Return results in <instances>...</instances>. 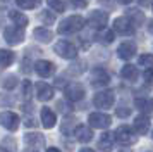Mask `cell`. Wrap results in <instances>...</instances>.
Returning a JSON list of instances; mask_svg holds the SVG:
<instances>
[{
    "instance_id": "6da1fadb",
    "label": "cell",
    "mask_w": 153,
    "mask_h": 152,
    "mask_svg": "<svg viewBox=\"0 0 153 152\" xmlns=\"http://www.w3.org/2000/svg\"><path fill=\"white\" fill-rule=\"evenodd\" d=\"M86 24V19L83 16H69L67 19H64L60 24H59V33L60 35H72L81 31Z\"/></svg>"
},
{
    "instance_id": "7a4b0ae2",
    "label": "cell",
    "mask_w": 153,
    "mask_h": 152,
    "mask_svg": "<svg viewBox=\"0 0 153 152\" xmlns=\"http://www.w3.org/2000/svg\"><path fill=\"white\" fill-rule=\"evenodd\" d=\"M114 102H115V93L112 90H102L93 97V104L98 109H108L114 105Z\"/></svg>"
},
{
    "instance_id": "3957f363",
    "label": "cell",
    "mask_w": 153,
    "mask_h": 152,
    "mask_svg": "<svg viewBox=\"0 0 153 152\" xmlns=\"http://www.w3.org/2000/svg\"><path fill=\"white\" fill-rule=\"evenodd\" d=\"M115 140H117L120 145H132L136 142V133L132 131L131 126L120 124L117 130H115Z\"/></svg>"
},
{
    "instance_id": "277c9868",
    "label": "cell",
    "mask_w": 153,
    "mask_h": 152,
    "mask_svg": "<svg viewBox=\"0 0 153 152\" xmlns=\"http://www.w3.org/2000/svg\"><path fill=\"white\" fill-rule=\"evenodd\" d=\"M64 95H65V100H69V102H79L84 99V87L76 81L69 83L64 88Z\"/></svg>"
},
{
    "instance_id": "5b68a950",
    "label": "cell",
    "mask_w": 153,
    "mask_h": 152,
    "mask_svg": "<svg viewBox=\"0 0 153 152\" xmlns=\"http://www.w3.org/2000/svg\"><path fill=\"white\" fill-rule=\"evenodd\" d=\"M53 50L57 52V55H60L62 59H76L77 57V48L67 40H60L55 43Z\"/></svg>"
},
{
    "instance_id": "8992f818",
    "label": "cell",
    "mask_w": 153,
    "mask_h": 152,
    "mask_svg": "<svg viewBox=\"0 0 153 152\" xmlns=\"http://www.w3.org/2000/svg\"><path fill=\"white\" fill-rule=\"evenodd\" d=\"M19 116L12 112V111H4V112H0V126H4L5 130L9 131H16L19 128Z\"/></svg>"
},
{
    "instance_id": "52a82bcc",
    "label": "cell",
    "mask_w": 153,
    "mask_h": 152,
    "mask_svg": "<svg viewBox=\"0 0 153 152\" xmlns=\"http://www.w3.org/2000/svg\"><path fill=\"white\" fill-rule=\"evenodd\" d=\"M4 38L9 45H19L24 40V29L17 26H7L4 31Z\"/></svg>"
},
{
    "instance_id": "ba28073f",
    "label": "cell",
    "mask_w": 153,
    "mask_h": 152,
    "mask_svg": "<svg viewBox=\"0 0 153 152\" xmlns=\"http://www.w3.org/2000/svg\"><path fill=\"white\" fill-rule=\"evenodd\" d=\"M88 121L93 128H97V130H105V128H108L112 124V117L108 114H105V112H91L90 117H88Z\"/></svg>"
},
{
    "instance_id": "9c48e42d",
    "label": "cell",
    "mask_w": 153,
    "mask_h": 152,
    "mask_svg": "<svg viewBox=\"0 0 153 152\" xmlns=\"http://www.w3.org/2000/svg\"><path fill=\"white\" fill-rule=\"evenodd\" d=\"M114 31L119 35H124V36H131L136 31V26L124 16V17H117L114 21Z\"/></svg>"
},
{
    "instance_id": "30bf717a",
    "label": "cell",
    "mask_w": 153,
    "mask_h": 152,
    "mask_svg": "<svg viewBox=\"0 0 153 152\" xmlns=\"http://www.w3.org/2000/svg\"><path fill=\"white\" fill-rule=\"evenodd\" d=\"M88 23L93 28H97V29H105L107 23H108V12H105V11H93L88 16Z\"/></svg>"
},
{
    "instance_id": "8fae6325",
    "label": "cell",
    "mask_w": 153,
    "mask_h": 152,
    "mask_svg": "<svg viewBox=\"0 0 153 152\" xmlns=\"http://www.w3.org/2000/svg\"><path fill=\"white\" fill-rule=\"evenodd\" d=\"M24 142L33 152H38L40 149L45 147V137L42 133H26L24 135Z\"/></svg>"
},
{
    "instance_id": "7c38bea8",
    "label": "cell",
    "mask_w": 153,
    "mask_h": 152,
    "mask_svg": "<svg viewBox=\"0 0 153 152\" xmlns=\"http://www.w3.org/2000/svg\"><path fill=\"white\" fill-rule=\"evenodd\" d=\"M110 83V74L103 68H95L91 73V85L93 87H107Z\"/></svg>"
},
{
    "instance_id": "4fadbf2b",
    "label": "cell",
    "mask_w": 153,
    "mask_h": 152,
    "mask_svg": "<svg viewBox=\"0 0 153 152\" xmlns=\"http://www.w3.org/2000/svg\"><path fill=\"white\" fill-rule=\"evenodd\" d=\"M35 71L38 73V74L42 76V78H48V76H52L53 73H55V64L50 61H36L35 62Z\"/></svg>"
},
{
    "instance_id": "5bb4252c",
    "label": "cell",
    "mask_w": 153,
    "mask_h": 152,
    "mask_svg": "<svg viewBox=\"0 0 153 152\" xmlns=\"http://www.w3.org/2000/svg\"><path fill=\"white\" fill-rule=\"evenodd\" d=\"M36 97L43 100V102H47L50 99H53V88L50 87L48 83L45 81H38L36 83Z\"/></svg>"
},
{
    "instance_id": "9a60e30c",
    "label": "cell",
    "mask_w": 153,
    "mask_h": 152,
    "mask_svg": "<svg viewBox=\"0 0 153 152\" xmlns=\"http://www.w3.org/2000/svg\"><path fill=\"white\" fill-rule=\"evenodd\" d=\"M114 144H115V133L105 131L100 137V140H98V149L102 152H110L114 149Z\"/></svg>"
},
{
    "instance_id": "2e32d148",
    "label": "cell",
    "mask_w": 153,
    "mask_h": 152,
    "mask_svg": "<svg viewBox=\"0 0 153 152\" xmlns=\"http://www.w3.org/2000/svg\"><path fill=\"white\" fill-rule=\"evenodd\" d=\"M117 54H119V57H120V59L129 61V59H132V57L136 55V45H134L132 41H124V43H120Z\"/></svg>"
},
{
    "instance_id": "e0dca14e",
    "label": "cell",
    "mask_w": 153,
    "mask_h": 152,
    "mask_svg": "<svg viewBox=\"0 0 153 152\" xmlns=\"http://www.w3.org/2000/svg\"><path fill=\"white\" fill-rule=\"evenodd\" d=\"M134 130H136V133H139V135H146V133L150 131V116L139 114V116L134 119Z\"/></svg>"
},
{
    "instance_id": "ac0fdd59",
    "label": "cell",
    "mask_w": 153,
    "mask_h": 152,
    "mask_svg": "<svg viewBox=\"0 0 153 152\" xmlns=\"http://www.w3.org/2000/svg\"><path fill=\"white\" fill-rule=\"evenodd\" d=\"M55 123H57L55 112L50 109V107H43L42 109V124L45 128H53Z\"/></svg>"
},
{
    "instance_id": "d6986e66",
    "label": "cell",
    "mask_w": 153,
    "mask_h": 152,
    "mask_svg": "<svg viewBox=\"0 0 153 152\" xmlns=\"http://www.w3.org/2000/svg\"><path fill=\"white\" fill-rule=\"evenodd\" d=\"M74 135H76V138L79 140V142H84V144L93 140V131H91V128L84 126V124H79V126H76Z\"/></svg>"
},
{
    "instance_id": "ffe728a7",
    "label": "cell",
    "mask_w": 153,
    "mask_h": 152,
    "mask_svg": "<svg viewBox=\"0 0 153 152\" xmlns=\"http://www.w3.org/2000/svg\"><path fill=\"white\" fill-rule=\"evenodd\" d=\"M9 17L14 21V26L22 28V29L28 26V23H29V19L26 17V14L19 12V11H10V12H9Z\"/></svg>"
},
{
    "instance_id": "44dd1931",
    "label": "cell",
    "mask_w": 153,
    "mask_h": 152,
    "mask_svg": "<svg viewBox=\"0 0 153 152\" xmlns=\"http://www.w3.org/2000/svg\"><path fill=\"white\" fill-rule=\"evenodd\" d=\"M33 35H35L36 40L42 41V43H50L52 38H53V33H52L50 29H47V28H35Z\"/></svg>"
},
{
    "instance_id": "7402d4cb",
    "label": "cell",
    "mask_w": 153,
    "mask_h": 152,
    "mask_svg": "<svg viewBox=\"0 0 153 152\" xmlns=\"http://www.w3.org/2000/svg\"><path fill=\"white\" fill-rule=\"evenodd\" d=\"M126 17L131 21L134 26H139L141 23H145V14L141 12V11H138V9H127Z\"/></svg>"
},
{
    "instance_id": "603a6c76",
    "label": "cell",
    "mask_w": 153,
    "mask_h": 152,
    "mask_svg": "<svg viewBox=\"0 0 153 152\" xmlns=\"http://www.w3.org/2000/svg\"><path fill=\"white\" fill-rule=\"evenodd\" d=\"M138 68L136 66H132V64H126L124 68L120 69V76L124 78V80H129V81H134L136 78H138Z\"/></svg>"
},
{
    "instance_id": "cb8c5ba5",
    "label": "cell",
    "mask_w": 153,
    "mask_h": 152,
    "mask_svg": "<svg viewBox=\"0 0 153 152\" xmlns=\"http://www.w3.org/2000/svg\"><path fill=\"white\" fill-rule=\"evenodd\" d=\"M12 62H14V52L5 50V48H0V69L9 68Z\"/></svg>"
},
{
    "instance_id": "d4e9b609",
    "label": "cell",
    "mask_w": 153,
    "mask_h": 152,
    "mask_svg": "<svg viewBox=\"0 0 153 152\" xmlns=\"http://www.w3.org/2000/svg\"><path fill=\"white\" fill-rule=\"evenodd\" d=\"M97 40L100 41V43H103V45H108V43H112V41L115 40V33L112 31V29H100L97 35Z\"/></svg>"
},
{
    "instance_id": "484cf974",
    "label": "cell",
    "mask_w": 153,
    "mask_h": 152,
    "mask_svg": "<svg viewBox=\"0 0 153 152\" xmlns=\"http://www.w3.org/2000/svg\"><path fill=\"white\" fill-rule=\"evenodd\" d=\"M17 149V144L12 137H5L0 144V152H16Z\"/></svg>"
},
{
    "instance_id": "4316f807",
    "label": "cell",
    "mask_w": 153,
    "mask_h": 152,
    "mask_svg": "<svg viewBox=\"0 0 153 152\" xmlns=\"http://www.w3.org/2000/svg\"><path fill=\"white\" fill-rule=\"evenodd\" d=\"M134 104H136V107H138L143 114H145V112H150L152 107H153V102L148 100V99H145V97H138V99L134 100Z\"/></svg>"
},
{
    "instance_id": "83f0119b",
    "label": "cell",
    "mask_w": 153,
    "mask_h": 152,
    "mask_svg": "<svg viewBox=\"0 0 153 152\" xmlns=\"http://www.w3.org/2000/svg\"><path fill=\"white\" fill-rule=\"evenodd\" d=\"M0 85H2L5 90H12L16 85H17V78H16L14 74H7V76H4V78L0 80Z\"/></svg>"
},
{
    "instance_id": "f1b7e54d",
    "label": "cell",
    "mask_w": 153,
    "mask_h": 152,
    "mask_svg": "<svg viewBox=\"0 0 153 152\" xmlns=\"http://www.w3.org/2000/svg\"><path fill=\"white\" fill-rule=\"evenodd\" d=\"M47 4L50 5V9H53L55 12H64L67 2L65 0H47Z\"/></svg>"
},
{
    "instance_id": "f546056e",
    "label": "cell",
    "mask_w": 153,
    "mask_h": 152,
    "mask_svg": "<svg viewBox=\"0 0 153 152\" xmlns=\"http://www.w3.org/2000/svg\"><path fill=\"white\" fill-rule=\"evenodd\" d=\"M40 19H42L43 24H53L55 23V14H53V11H42Z\"/></svg>"
},
{
    "instance_id": "4dcf8cb0",
    "label": "cell",
    "mask_w": 153,
    "mask_h": 152,
    "mask_svg": "<svg viewBox=\"0 0 153 152\" xmlns=\"http://www.w3.org/2000/svg\"><path fill=\"white\" fill-rule=\"evenodd\" d=\"M139 66H145L146 69L148 68H153V55L152 54H143L139 55Z\"/></svg>"
},
{
    "instance_id": "1f68e13d",
    "label": "cell",
    "mask_w": 153,
    "mask_h": 152,
    "mask_svg": "<svg viewBox=\"0 0 153 152\" xmlns=\"http://www.w3.org/2000/svg\"><path fill=\"white\" fill-rule=\"evenodd\" d=\"M16 2L21 9H35L40 4V0H16Z\"/></svg>"
},
{
    "instance_id": "d6a6232c",
    "label": "cell",
    "mask_w": 153,
    "mask_h": 152,
    "mask_svg": "<svg viewBox=\"0 0 153 152\" xmlns=\"http://www.w3.org/2000/svg\"><path fill=\"white\" fill-rule=\"evenodd\" d=\"M29 95H31V81L29 80H24L22 81V97L24 99H29Z\"/></svg>"
},
{
    "instance_id": "836d02e7",
    "label": "cell",
    "mask_w": 153,
    "mask_h": 152,
    "mask_svg": "<svg viewBox=\"0 0 153 152\" xmlns=\"http://www.w3.org/2000/svg\"><path fill=\"white\" fill-rule=\"evenodd\" d=\"M115 114H117L119 117H127L129 114H131V109H129V107H126V105H122V104H120V105L117 107V111H115Z\"/></svg>"
},
{
    "instance_id": "e575fe53",
    "label": "cell",
    "mask_w": 153,
    "mask_h": 152,
    "mask_svg": "<svg viewBox=\"0 0 153 152\" xmlns=\"http://www.w3.org/2000/svg\"><path fill=\"white\" fill-rule=\"evenodd\" d=\"M57 107H59V111H60V112H64V114H67V112H71V111H72V105L65 104V100H59V102H57Z\"/></svg>"
},
{
    "instance_id": "d590c367",
    "label": "cell",
    "mask_w": 153,
    "mask_h": 152,
    "mask_svg": "<svg viewBox=\"0 0 153 152\" xmlns=\"http://www.w3.org/2000/svg\"><path fill=\"white\" fill-rule=\"evenodd\" d=\"M143 78H145V81L150 85V87H153V68H148L143 73Z\"/></svg>"
},
{
    "instance_id": "8d00e7d4",
    "label": "cell",
    "mask_w": 153,
    "mask_h": 152,
    "mask_svg": "<svg viewBox=\"0 0 153 152\" xmlns=\"http://www.w3.org/2000/svg\"><path fill=\"white\" fill-rule=\"evenodd\" d=\"M71 4L76 7V9H84V7L88 5V2H86V0H71Z\"/></svg>"
},
{
    "instance_id": "74e56055",
    "label": "cell",
    "mask_w": 153,
    "mask_h": 152,
    "mask_svg": "<svg viewBox=\"0 0 153 152\" xmlns=\"http://www.w3.org/2000/svg\"><path fill=\"white\" fill-rule=\"evenodd\" d=\"M83 69H84V62H76V64H72L71 71H74V73H83Z\"/></svg>"
},
{
    "instance_id": "f35d334b",
    "label": "cell",
    "mask_w": 153,
    "mask_h": 152,
    "mask_svg": "<svg viewBox=\"0 0 153 152\" xmlns=\"http://www.w3.org/2000/svg\"><path fill=\"white\" fill-rule=\"evenodd\" d=\"M136 2H138V4H139L141 7H146V5H150V0H136Z\"/></svg>"
},
{
    "instance_id": "ab89813d",
    "label": "cell",
    "mask_w": 153,
    "mask_h": 152,
    "mask_svg": "<svg viewBox=\"0 0 153 152\" xmlns=\"http://www.w3.org/2000/svg\"><path fill=\"white\" fill-rule=\"evenodd\" d=\"M24 124H26V126H35V121H33V119H31V117H28V121H24Z\"/></svg>"
},
{
    "instance_id": "60d3db41",
    "label": "cell",
    "mask_w": 153,
    "mask_h": 152,
    "mask_svg": "<svg viewBox=\"0 0 153 152\" xmlns=\"http://www.w3.org/2000/svg\"><path fill=\"white\" fill-rule=\"evenodd\" d=\"M148 31L153 35V19H150V23H148Z\"/></svg>"
},
{
    "instance_id": "b9f144b4",
    "label": "cell",
    "mask_w": 153,
    "mask_h": 152,
    "mask_svg": "<svg viewBox=\"0 0 153 152\" xmlns=\"http://www.w3.org/2000/svg\"><path fill=\"white\" fill-rule=\"evenodd\" d=\"M119 4H124V5H127V4H131L132 0H117Z\"/></svg>"
},
{
    "instance_id": "7bdbcfd3",
    "label": "cell",
    "mask_w": 153,
    "mask_h": 152,
    "mask_svg": "<svg viewBox=\"0 0 153 152\" xmlns=\"http://www.w3.org/2000/svg\"><path fill=\"white\" fill-rule=\"evenodd\" d=\"M79 152H95L93 149H90V147H84V149H81Z\"/></svg>"
},
{
    "instance_id": "ee69618b",
    "label": "cell",
    "mask_w": 153,
    "mask_h": 152,
    "mask_svg": "<svg viewBox=\"0 0 153 152\" xmlns=\"http://www.w3.org/2000/svg\"><path fill=\"white\" fill-rule=\"evenodd\" d=\"M47 152H60V150L55 149V147H50V149H47Z\"/></svg>"
},
{
    "instance_id": "f6af8a7d",
    "label": "cell",
    "mask_w": 153,
    "mask_h": 152,
    "mask_svg": "<svg viewBox=\"0 0 153 152\" xmlns=\"http://www.w3.org/2000/svg\"><path fill=\"white\" fill-rule=\"evenodd\" d=\"M119 152H131V149H122V150H119Z\"/></svg>"
},
{
    "instance_id": "bcb514c9",
    "label": "cell",
    "mask_w": 153,
    "mask_h": 152,
    "mask_svg": "<svg viewBox=\"0 0 153 152\" xmlns=\"http://www.w3.org/2000/svg\"><path fill=\"white\" fill-rule=\"evenodd\" d=\"M152 9H153V0H152Z\"/></svg>"
},
{
    "instance_id": "7dc6e473",
    "label": "cell",
    "mask_w": 153,
    "mask_h": 152,
    "mask_svg": "<svg viewBox=\"0 0 153 152\" xmlns=\"http://www.w3.org/2000/svg\"><path fill=\"white\" fill-rule=\"evenodd\" d=\"M152 138H153V131H152Z\"/></svg>"
},
{
    "instance_id": "c3c4849f",
    "label": "cell",
    "mask_w": 153,
    "mask_h": 152,
    "mask_svg": "<svg viewBox=\"0 0 153 152\" xmlns=\"http://www.w3.org/2000/svg\"><path fill=\"white\" fill-rule=\"evenodd\" d=\"M4 2H7V0H4Z\"/></svg>"
},
{
    "instance_id": "681fc988",
    "label": "cell",
    "mask_w": 153,
    "mask_h": 152,
    "mask_svg": "<svg viewBox=\"0 0 153 152\" xmlns=\"http://www.w3.org/2000/svg\"><path fill=\"white\" fill-rule=\"evenodd\" d=\"M148 152H150V150H148Z\"/></svg>"
}]
</instances>
